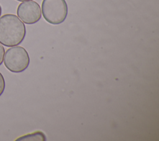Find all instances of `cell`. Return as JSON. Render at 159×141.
Segmentation results:
<instances>
[{
    "label": "cell",
    "instance_id": "9c48e42d",
    "mask_svg": "<svg viewBox=\"0 0 159 141\" xmlns=\"http://www.w3.org/2000/svg\"><path fill=\"white\" fill-rule=\"evenodd\" d=\"M18 1H20V2H23V1H32V0H16Z\"/></svg>",
    "mask_w": 159,
    "mask_h": 141
},
{
    "label": "cell",
    "instance_id": "52a82bcc",
    "mask_svg": "<svg viewBox=\"0 0 159 141\" xmlns=\"http://www.w3.org/2000/svg\"><path fill=\"white\" fill-rule=\"evenodd\" d=\"M5 53V50L4 47L0 43V65L2 63L4 60V56Z\"/></svg>",
    "mask_w": 159,
    "mask_h": 141
},
{
    "label": "cell",
    "instance_id": "3957f363",
    "mask_svg": "<svg viewBox=\"0 0 159 141\" xmlns=\"http://www.w3.org/2000/svg\"><path fill=\"white\" fill-rule=\"evenodd\" d=\"M41 11L47 22L58 25L65 20L68 9L65 0H43Z\"/></svg>",
    "mask_w": 159,
    "mask_h": 141
},
{
    "label": "cell",
    "instance_id": "ba28073f",
    "mask_svg": "<svg viewBox=\"0 0 159 141\" xmlns=\"http://www.w3.org/2000/svg\"><path fill=\"white\" fill-rule=\"evenodd\" d=\"M1 14H2V7H1V6L0 5V17L1 16Z\"/></svg>",
    "mask_w": 159,
    "mask_h": 141
},
{
    "label": "cell",
    "instance_id": "6da1fadb",
    "mask_svg": "<svg viewBox=\"0 0 159 141\" xmlns=\"http://www.w3.org/2000/svg\"><path fill=\"white\" fill-rule=\"evenodd\" d=\"M25 35V26L16 15L6 14L0 17V43L8 47L17 46Z\"/></svg>",
    "mask_w": 159,
    "mask_h": 141
},
{
    "label": "cell",
    "instance_id": "277c9868",
    "mask_svg": "<svg viewBox=\"0 0 159 141\" xmlns=\"http://www.w3.org/2000/svg\"><path fill=\"white\" fill-rule=\"evenodd\" d=\"M17 15L25 24H34L41 19V8L40 5L34 1H23L17 7Z\"/></svg>",
    "mask_w": 159,
    "mask_h": 141
},
{
    "label": "cell",
    "instance_id": "5b68a950",
    "mask_svg": "<svg viewBox=\"0 0 159 141\" xmlns=\"http://www.w3.org/2000/svg\"><path fill=\"white\" fill-rule=\"evenodd\" d=\"M47 140L45 135L42 131H36L35 132L29 134L19 137L16 140H26V141H45Z\"/></svg>",
    "mask_w": 159,
    "mask_h": 141
},
{
    "label": "cell",
    "instance_id": "7a4b0ae2",
    "mask_svg": "<svg viewBox=\"0 0 159 141\" xmlns=\"http://www.w3.org/2000/svg\"><path fill=\"white\" fill-rule=\"evenodd\" d=\"M4 64L11 72L19 73L25 71L30 63V57L27 50L20 46L8 48L4 56Z\"/></svg>",
    "mask_w": 159,
    "mask_h": 141
},
{
    "label": "cell",
    "instance_id": "8992f818",
    "mask_svg": "<svg viewBox=\"0 0 159 141\" xmlns=\"http://www.w3.org/2000/svg\"><path fill=\"white\" fill-rule=\"evenodd\" d=\"M5 80L2 74L0 72V96L2 94L5 89Z\"/></svg>",
    "mask_w": 159,
    "mask_h": 141
}]
</instances>
